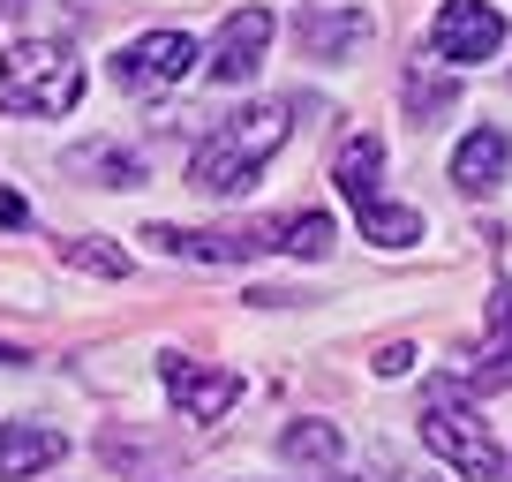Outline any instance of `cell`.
<instances>
[{"instance_id":"cell-1","label":"cell","mask_w":512,"mask_h":482,"mask_svg":"<svg viewBox=\"0 0 512 482\" xmlns=\"http://www.w3.org/2000/svg\"><path fill=\"white\" fill-rule=\"evenodd\" d=\"M287 129H294V106H287V98H256V106H241V113H226V121H211V136L189 151V189H204V196L249 189V181L279 159Z\"/></svg>"},{"instance_id":"cell-2","label":"cell","mask_w":512,"mask_h":482,"mask_svg":"<svg viewBox=\"0 0 512 482\" xmlns=\"http://www.w3.org/2000/svg\"><path fill=\"white\" fill-rule=\"evenodd\" d=\"M415 430H422V445H430L437 460L452 467V475H467V482H497V475H505L497 430L482 422L475 385H467V377H430V385H422V415H415Z\"/></svg>"},{"instance_id":"cell-3","label":"cell","mask_w":512,"mask_h":482,"mask_svg":"<svg viewBox=\"0 0 512 482\" xmlns=\"http://www.w3.org/2000/svg\"><path fill=\"white\" fill-rule=\"evenodd\" d=\"M83 106V61L61 38H23L0 61V113H23V121H61Z\"/></svg>"},{"instance_id":"cell-4","label":"cell","mask_w":512,"mask_h":482,"mask_svg":"<svg viewBox=\"0 0 512 482\" xmlns=\"http://www.w3.org/2000/svg\"><path fill=\"white\" fill-rule=\"evenodd\" d=\"M196 61H204V46H196L189 31H144V38H128V46L113 53V83H121L128 98H159V91H174V83H189Z\"/></svg>"},{"instance_id":"cell-5","label":"cell","mask_w":512,"mask_h":482,"mask_svg":"<svg viewBox=\"0 0 512 482\" xmlns=\"http://www.w3.org/2000/svg\"><path fill=\"white\" fill-rule=\"evenodd\" d=\"M369 38H377V16L354 8V0H302V8H294V46H302V61H354Z\"/></svg>"},{"instance_id":"cell-6","label":"cell","mask_w":512,"mask_h":482,"mask_svg":"<svg viewBox=\"0 0 512 482\" xmlns=\"http://www.w3.org/2000/svg\"><path fill=\"white\" fill-rule=\"evenodd\" d=\"M505 46V16H497L490 0H445L430 16V53L445 68H475V61H497Z\"/></svg>"},{"instance_id":"cell-7","label":"cell","mask_w":512,"mask_h":482,"mask_svg":"<svg viewBox=\"0 0 512 482\" xmlns=\"http://www.w3.org/2000/svg\"><path fill=\"white\" fill-rule=\"evenodd\" d=\"M159 377H166V400H174L181 422H219L241 400V370H204L189 354H159Z\"/></svg>"},{"instance_id":"cell-8","label":"cell","mask_w":512,"mask_h":482,"mask_svg":"<svg viewBox=\"0 0 512 482\" xmlns=\"http://www.w3.org/2000/svg\"><path fill=\"white\" fill-rule=\"evenodd\" d=\"M272 8H234V16L219 23V38H211V53H204V68H211V83H249L256 68H264V53H272Z\"/></svg>"},{"instance_id":"cell-9","label":"cell","mask_w":512,"mask_h":482,"mask_svg":"<svg viewBox=\"0 0 512 482\" xmlns=\"http://www.w3.org/2000/svg\"><path fill=\"white\" fill-rule=\"evenodd\" d=\"M68 460V430L53 422H0V482H31Z\"/></svg>"},{"instance_id":"cell-10","label":"cell","mask_w":512,"mask_h":482,"mask_svg":"<svg viewBox=\"0 0 512 482\" xmlns=\"http://www.w3.org/2000/svg\"><path fill=\"white\" fill-rule=\"evenodd\" d=\"M475 392H505L512 385V279H497L482 302V354H475Z\"/></svg>"},{"instance_id":"cell-11","label":"cell","mask_w":512,"mask_h":482,"mask_svg":"<svg viewBox=\"0 0 512 482\" xmlns=\"http://www.w3.org/2000/svg\"><path fill=\"white\" fill-rule=\"evenodd\" d=\"M505 174H512V136H505V129H475V136H460V151H452V189L490 196Z\"/></svg>"},{"instance_id":"cell-12","label":"cell","mask_w":512,"mask_h":482,"mask_svg":"<svg viewBox=\"0 0 512 482\" xmlns=\"http://www.w3.org/2000/svg\"><path fill=\"white\" fill-rule=\"evenodd\" d=\"M377 174H384V136H347V144H339V159H332L339 196H347V204H362V196H384Z\"/></svg>"},{"instance_id":"cell-13","label":"cell","mask_w":512,"mask_h":482,"mask_svg":"<svg viewBox=\"0 0 512 482\" xmlns=\"http://www.w3.org/2000/svg\"><path fill=\"white\" fill-rule=\"evenodd\" d=\"M354 226H362L377 249H415L422 241V211L415 204H384V196H362V204H354Z\"/></svg>"},{"instance_id":"cell-14","label":"cell","mask_w":512,"mask_h":482,"mask_svg":"<svg viewBox=\"0 0 512 482\" xmlns=\"http://www.w3.org/2000/svg\"><path fill=\"white\" fill-rule=\"evenodd\" d=\"M279 452H287V467L332 475V467H339V430H332V422H287V430H279Z\"/></svg>"},{"instance_id":"cell-15","label":"cell","mask_w":512,"mask_h":482,"mask_svg":"<svg viewBox=\"0 0 512 482\" xmlns=\"http://www.w3.org/2000/svg\"><path fill=\"white\" fill-rule=\"evenodd\" d=\"M272 249H287L302 264L332 257V211H287V219H272Z\"/></svg>"},{"instance_id":"cell-16","label":"cell","mask_w":512,"mask_h":482,"mask_svg":"<svg viewBox=\"0 0 512 482\" xmlns=\"http://www.w3.org/2000/svg\"><path fill=\"white\" fill-rule=\"evenodd\" d=\"M61 264H76V272H91V279H128V249H113L106 234L61 241Z\"/></svg>"},{"instance_id":"cell-17","label":"cell","mask_w":512,"mask_h":482,"mask_svg":"<svg viewBox=\"0 0 512 482\" xmlns=\"http://www.w3.org/2000/svg\"><path fill=\"white\" fill-rule=\"evenodd\" d=\"M452 98H460V83H452V76H430V68H407V113H415L422 129H430V113H445Z\"/></svg>"},{"instance_id":"cell-18","label":"cell","mask_w":512,"mask_h":482,"mask_svg":"<svg viewBox=\"0 0 512 482\" xmlns=\"http://www.w3.org/2000/svg\"><path fill=\"white\" fill-rule=\"evenodd\" d=\"M76 166H83V174H106V181H136V174H144V166H136V151H113V144H83Z\"/></svg>"},{"instance_id":"cell-19","label":"cell","mask_w":512,"mask_h":482,"mask_svg":"<svg viewBox=\"0 0 512 482\" xmlns=\"http://www.w3.org/2000/svg\"><path fill=\"white\" fill-rule=\"evenodd\" d=\"M407 370H415V347H407V339L377 347V377H407Z\"/></svg>"},{"instance_id":"cell-20","label":"cell","mask_w":512,"mask_h":482,"mask_svg":"<svg viewBox=\"0 0 512 482\" xmlns=\"http://www.w3.org/2000/svg\"><path fill=\"white\" fill-rule=\"evenodd\" d=\"M16 226H31V204L16 189H0V234H16Z\"/></svg>"},{"instance_id":"cell-21","label":"cell","mask_w":512,"mask_h":482,"mask_svg":"<svg viewBox=\"0 0 512 482\" xmlns=\"http://www.w3.org/2000/svg\"><path fill=\"white\" fill-rule=\"evenodd\" d=\"M369 482V475H362ZM377 482H430V475H377Z\"/></svg>"},{"instance_id":"cell-22","label":"cell","mask_w":512,"mask_h":482,"mask_svg":"<svg viewBox=\"0 0 512 482\" xmlns=\"http://www.w3.org/2000/svg\"><path fill=\"white\" fill-rule=\"evenodd\" d=\"M0 362H23V347H0Z\"/></svg>"},{"instance_id":"cell-23","label":"cell","mask_w":512,"mask_h":482,"mask_svg":"<svg viewBox=\"0 0 512 482\" xmlns=\"http://www.w3.org/2000/svg\"><path fill=\"white\" fill-rule=\"evenodd\" d=\"M8 8H23V0H8Z\"/></svg>"}]
</instances>
